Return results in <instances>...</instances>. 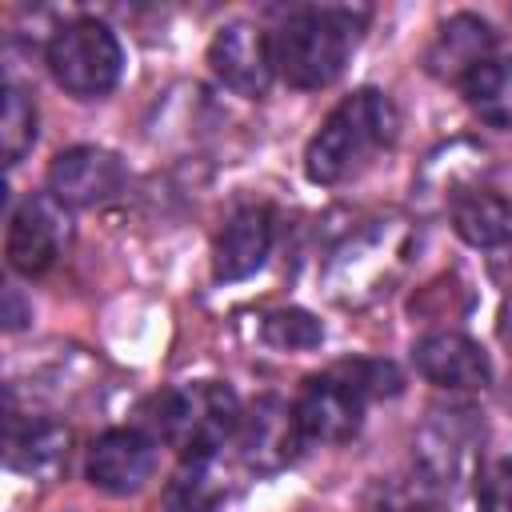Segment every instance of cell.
<instances>
[{"mask_svg":"<svg viewBox=\"0 0 512 512\" xmlns=\"http://www.w3.org/2000/svg\"><path fill=\"white\" fill-rule=\"evenodd\" d=\"M152 468H156V444L140 428H108L88 448V480L108 496L140 492L152 480Z\"/></svg>","mask_w":512,"mask_h":512,"instance_id":"cell-10","label":"cell"},{"mask_svg":"<svg viewBox=\"0 0 512 512\" xmlns=\"http://www.w3.org/2000/svg\"><path fill=\"white\" fill-rule=\"evenodd\" d=\"M500 336H504V340L512 344V300L504 304V324H500Z\"/></svg>","mask_w":512,"mask_h":512,"instance_id":"cell-22","label":"cell"},{"mask_svg":"<svg viewBox=\"0 0 512 512\" xmlns=\"http://www.w3.org/2000/svg\"><path fill=\"white\" fill-rule=\"evenodd\" d=\"M260 336H264V344H272L280 352H308V348H320L324 328L304 308H276V312L264 316Z\"/></svg>","mask_w":512,"mask_h":512,"instance_id":"cell-18","label":"cell"},{"mask_svg":"<svg viewBox=\"0 0 512 512\" xmlns=\"http://www.w3.org/2000/svg\"><path fill=\"white\" fill-rule=\"evenodd\" d=\"M236 444H240V460L252 468V472H280L296 460L304 432H300V420H296V408L280 396H260L244 416H240V428H236Z\"/></svg>","mask_w":512,"mask_h":512,"instance_id":"cell-8","label":"cell"},{"mask_svg":"<svg viewBox=\"0 0 512 512\" xmlns=\"http://www.w3.org/2000/svg\"><path fill=\"white\" fill-rule=\"evenodd\" d=\"M340 372L364 392V396H396L400 392V372L392 364H380V360H352V364H340Z\"/></svg>","mask_w":512,"mask_h":512,"instance_id":"cell-20","label":"cell"},{"mask_svg":"<svg viewBox=\"0 0 512 512\" xmlns=\"http://www.w3.org/2000/svg\"><path fill=\"white\" fill-rule=\"evenodd\" d=\"M460 92L484 124L512 128V56H488L484 64H476L460 80Z\"/></svg>","mask_w":512,"mask_h":512,"instance_id":"cell-16","label":"cell"},{"mask_svg":"<svg viewBox=\"0 0 512 512\" xmlns=\"http://www.w3.org/2000/svg\"><path fill=\"white\" fill-rule=\"evenodd\" d=\"M452 228L472 248H504L512 244V200L492 188H460L448 200Z\"/></svg>","mask_w":512,"mask_h":512,"instance_id":"cell-14","label":"cell"},{"mask_svg":"<svg viewBox=\"0 0 512 512\" xmlns=\"http://www.w3.org/2000/svg\"><path fill=\"white\" fill-rule=\"evenodd\" d=\"M124 188V164L116 152L96 144H76L52 156L48 196L64 208H96Z\"/></svg>","mask_w":512,"mask_h":512,"instance_id":"cell-7","label":"cell"},{"mask_svg":"<svg viewBox=\"0 0 512 512\" xmlns=\"http://www.w3.org/2000/svg\"><path fill=\"white\" fill-rule=\"evenodd\" d=\"M240 416H244L240 400L228 384L192 380V384L168 388L156 400L152 428L184 460H200V456H216V448H224V440L236 436Z\"/></svg>","mask_w":512,"mask_h":512,"instance_id":"cell-3","label":"cell"},{"mask_svg":"<svg viewBox=\"0 0 512 512\" xmlns=\"http://www.w3.org/2000/svg\"><path fill=\"white\" fill-rule=\"evenodd\" d=\"M364 404H368V396L340 368L308 376L300 384L296 400H292L300 432H304L308 444H344V440H352L364 424Z\"/></svg>","mask_w":512,"mask_h":512,"instance_id":"cell-5","label":"cell"},{"mask_svg":"<svg viewBox=\"0 0 512 512\" xmlns=\"http://www.w3.org/2000/svg\"><path fill=\"white\" fill-rule=\"evenodd\" d=\"M4 456L16 472H52L68 456V432L52 420H28L20 424L16 412H8V432H4Z\"/></svg>","mask_w":512,"mask_h":512,"instance_id":"cell-15","label":"cell"},{"mask_svg":"<svg viewBox=\"0 0 512 512\" xmlns=\"http://www.w3.org/2000/svg\"><path fill=\"white\" fill-rule=\"evenodd\" d=\"M4 324L16 332L20 324H24V316H20V296H16V288H8L4 292Z\"/></svg>","mask_w":512,"mask_h":512,"instance_id":"cell-21","label":"cell"},{"mask_svg":"<svg viewBox=\"0 0 512 512\" xmlns=\"http://www.w3.org/2000/svg\"><path fill=\"white\" fill-rule=\"evenodd\" d=\"M44 64L68 96L96 100L120 84L124 48L104 20L80 16V20H68L52 32V40L44 48Z\"/></svg>","mask_w":512,"mask_h":512,"instance_id":"cell-4","label":"cell"},{"mask_svg":"<svg viewBox=\"0 0 512 512\" xmlns=\"http://www.w3.org/2000/svg\"><path fill=\"white\" fill-rule=\"evenodd\" d=\"M272 240H276V224H272V212L264 204H248V208H236L220 236H216V248H212V272L216 280H248L252 272L264 268L268 252H272Z\"/></svg>","mask_w":512,"mask_h":512,"instance_id":"cell-12","label":"cell"},{"mask_svg":"<svg viewBox=\"0 0 512 512\" xmlns=\"http://www.w3.org/2000/svg\"><path fill=\"white\" fill-rule=\"evenodd\" d=\"M476 504H480V512H512V456H504L480 472Z\"/></svg>","mask_w":512,"mask_h":512,"instance_id":"cell-19","label":"cell"},{"mask_svg":"<svg viewBox=\"0 0 512 512\" xmlns=\"http://www.w3.org/2000/svg\"><path fill=\"white\" fill-rule=\"evenodd\" d=\"M368 12L364 8H300L292 12L276 32H272V52H276V72L292 84V88H328L352 48L356 36L364 28Z\"/></svg>","mask_w":512,"mask_h":512,"instance_id":"cell-2","label":"cell"},{"mask_svg":"<svg viewBox=\"0 0 512 512\" xmlns=\"http://www.w3.org/2000/svg\"><path fill=\"white\" fill-rule=\"evenodd\" d=\"M208 68L212 76L232 88L236 96H264L272 76H276V52H272V36L260 32L256 24L248 20H236V24H224L212 44H208Z\"/></svg>","mask_w":512,"mask_h":512,"instance_id":"cell-6","label":"cell"},{"mask_svg":"<svg viewBox=\"0 0 512 512\" xmlns=\"http://www.w3.org/2000/svg\"><path fill=\"white\" fill-rule=\"evenodd\" d=\"M492 48H496L492 28L480 16L460 12L448 24H440V32H436V40H432V48H428L424 60H428V72L432 76L460 84L476 64H484L488 56H496Z\"/></svg>","mask_w":512,"mask_h":512,"instance_id":"cell-13","label":"cell"},{"mask_svg":"<svg viewBox=\"0 0 512 512\" xmlns=\"http://www.w3.org/2000/svg\"><path fill=\"white\" fill-rule=\"evenodd\" d=\"M396 132H400L396 104L380 88H356L312 132L304 148V172L312 184L324 188L344 184L348 176L368 168L372 156H380L396 140Z\"/></svg>","mask_w":512,"mask_h":512,"instance_id":"cell-1","label":"cell"},{"mask_svg":"<svg viewBox=\"0 0 512 512\" xmlns=\"http://www.w3.org/2000/svg\"><path fill=\"white\" fill-rule=\"evenodd\" d=\"M64 204L52 196H28L12 216H8V236H4V256L12 272L20 276H44L64 244Z\"/></svg>","mask_w":512,"mask_h":512,"instance_id":"cell-9","label":"cell"},{"mask_svg":"<svg viewBox=\"0 0 512 512\" xmlns=\"http://www.w3.org/2000/svg\"><path fill=\"white\" fill-rule=\"evenodd\" d=\"M380 512H400V508H380Z\"/></svg>","mask_w":512,"mask_h":512,"instance_id":"cell-23","label":"cell"},{"mask_svg":"<svg viewBox=\"0 0 512 512\" xmlns=\"http://www.w3.org/2000/svg\"><path fill=\"white\" fill-rule=\"evenodd\" d=\"M32 144H36V104L28 100L24 88L8 84V88H4V108H0V148H4V164L16 168Z\"/></svg>","mask_w":512,"mask_h":512,"instance_id":"cell-17","label":"cell"},{"mask_svg":"<svg viewBox=\"0 0 512 512\" xmlns=\"http://www.w3.org/2000/svg\"><path fill=\"white\" fill-rule=\"evenodd\" d=\"M412 360L428 384L448 388V392H476V388H488V380H492V364H488L484 348L464 332H448V328L428 332L412 348Z\"/></svg>","mask_w":512,"mask_h":512,"instance_id":"cell-11","label":"cell"}]
</instances>
